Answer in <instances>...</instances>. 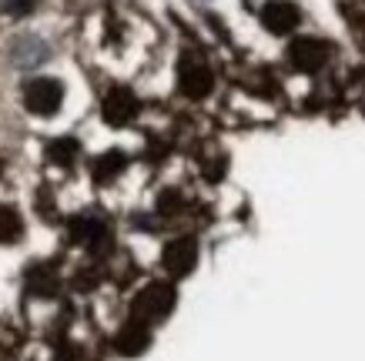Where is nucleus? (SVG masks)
<instances>
[{"label": "nucleus", "instance_id": "nucleus-1", "mask_svg": "<svg viewBox=\"0 0 365 361\" xmlns=\"http://www.w3.org/2000/svg\"><path fill=\"white\" fill-rule=\"evenodd\" d=\"M171 308H175V288L165 285V281H155V285H148L141 295L131 301V315H134V321H141V325H155V321L168 318Z\"/></svg>", "mask_w": 365, "mask_h": 361}, {"label": "nucleus", "instance_id": "nucleus-2", "mask_svg": "<svg viewBox=\"0 0 365 361\" xmlns=\"http://www.w3.org/2000/svg\"><path fill=\"white\" fill-rule=\"evenodd\" d=\"M61 98H64V90H61V84L51 80V77H37V80H31V84L24 88V104H27V110H31V114H41V117H51V114L61 108Z\"/></svg>", "mask_w": 365, "mask_h": 361}, {"label": "nucleus", "instance_id": "nucleus-3", "mask_svg": "<svg viewBox=\"0 0 365 361\" xmlns=\"http://www.w3.org/2000/svg\"><path fill=\"white\" fill-rule=\"evenodd\" d=\"M178 84H181V90H185L188 98H205V94L211 90L208 64L198 61V57H185L181 67H178Z\"/></svg>", "mask_w": 365, "mask_h": 361}, {"label": "nucleus", "instance_id": "nucleus-4", "mask_svg": "<svg viewBox=\"0 0 365 361\" xmlns=\"http://www.w3.org/2000/svg\"><path fill=\"white\" fill-rule=\"evenodd\" d=\"M195 258H198V248H195V241H191V238L171 241V244L165 248V268H168V274L185 278V274L195 268Z\"/></svg>", "mask_w": 365, "mask_h": 361}, {"label": "nucleus", "instance_id": "nucleus-5", "mask_svg": "<svg viewBox=\"0 0 365 361\" xmlns=\"http://www.w3.org/2000/svg\"><path fill=\"white\" fill-rule=\"evenodd\" d=\"M262 21H265L268 31L288 33V31H295V23H299V7L288 4V0H272V4H265V11H262Z\"/></svg>", "mask_w": 365, "mask_h": 361}, {"label": "nucleus", "instance_id": "nucleus-6", "mask_svg": "<svg viewBox=\"0 0 365 361\" xmlns=\"http://www.w3.org/2000/svg\"><path fill=\"white\" fill-rule=\"evenodd\" d=\"M288 57H292V64L299 67V70H319L322 64H325V57H329V47L322 44V41H295L292 44V51H288Z\"/></svg>", "mask_w": 365, "mask_h": 361}, {"label": "nucleus", "instance_id": "nucleus-7", "mask_svg": "<svg viewBox=\"0 0 365 361\" xmlns=\"http://www.w3.org/2000/svg\"><path fill=\"white\" fill-rule=\"evenodd\" d=\"M71 238L78 241V244H84L88 251H104V248H108V231H104V224H98V221H91V218L71 221Z\"/></svg>", "mask_w": 365, "mask_h": 361}, {"label": "nucleus", "instance_id": "nucleus-8", "mask_svg": "<svg viewBox=\"0 0 365 361\" xmlns=\"http://www.w3.org/2000/svg\"><path fill=\"white\" fill-rule=\"evenodd\" d=\"M134 110H138V100L128 94V90H111L108 98H104V117H108V124H114V127H121V124H128V120L134 117Z\"/></svg>", "mask_w": 365, "mask_h": 361}, {"label": "nucleus", "instance_id": "nucleus-9", "mask_svg": "<svg viewBox=\"0 0 365 361\" xmlns=\"http://www.w3.org/2000/svg\"><path fill=\"white\" fill-rule=\"evenodd\" d=\"M148 341H151V335H148V325H141V321H131L128 328L118 331L114 348L121 351V355H128V358H134V355H141V351L148 348Z\"/></svg>", "mask_w": 365, "mask_h": 361}, {"label": "nucleus", "instance_id": "nucleus-10", "mask_svg": "<svg viewBox=\"0 0 365 361\" xmlns=\"http://www.w3.org/2000/svg\"><path fill=\"white\" fill-rule=\"evenodd\" d=\"M24 234V221H21V214L14 208H4L0 211V241H17Z\"/></svg>", "mask_w": 365, "mask_h": 361}, {"label": "nucleus", "instance_id": "nucleus-11", "mask_svg": "<svg viewBox=\"0 0 365 361\" xmlns=\"http://www.w3.org/2000/svg\"><path fill=\"white\" fill-rule=\"evenodd\" d=\"M121 167H124V157L118 151L104 154V157H98V164H94V177H98V181H108V177H114Z\"/></svg>", "mask_w": 365, "mask_h": 361}, {"label": "nucleus", "instance_id": "nucleus-12", "mask_svg": "<svg viewBox=\"0 0 365 361\" xmlns=\"http://www.w3.org/2000/svg\"><path fill=\"white\" fill-rule=\"evenodd\" d=\"M74 154H78V144L71 141V137L51 144V157H54L57 164H71V161H74Z\"/></svg>", "mask_w": 365, "mask_h": 361}, {"label": "nucleus", "instance_id": "nucleus-13", "mask_svg": "<svg viewBox=\"0 0 365 361\" xmlns=\"http://www.w3.org/2000/svg\"><path fill=\"white\" fill-rule=\"evenodd\" d=\"M37 4V0H4V11L14 14V17H21V14H27Z\"/></svg>", "mask_w": 365, "mask_h": 361}]
</instances>
